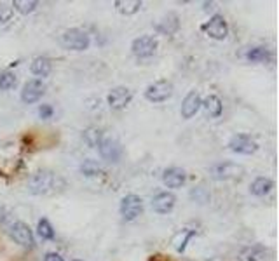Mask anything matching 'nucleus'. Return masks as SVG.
<instances>
[{
	"label": "nucleus",
	"mask_w": 279,
	"mask_h": 261,
	"mask_svg": "<svg viewBox=\"0 0 279 261\" xmlns=\"http://www.w3.org/2000/svg\"><path fill=\"white\" fill-rule=\"evenodd\" d=\"M133 54L138 56V58H150L157 51V40H155L152 35H141L136 38L131 45Z\"/></svg>",
	"instance_id": "nucleus-4"
},
{
	"label": "nucleus",
	"mask_w": 279,
	"mask_h": 261,
	"mask_svg": "<svg viewBox=\"0 0 279 261\" xmlns=\"http://www.w3.org/2000/svg\"><path fill=\"white\" fill-rule=\"evenodd\" d=\"M108 105L114 110H122L129 105V101L133 100V93L128 89V87H115L114 91H110L108 94Z\"/></svg>",
	"instance_id": "nucleus-12"
},
{
	"label": "nucleus",
	"mask_w": 279,
	"mask_h": 261,
	"mask_svg": "<svg viewBox=\"0 0 279 261\" xmlns=\"http://www.w3.org/2000/svg\"><path fill=\"white\" fill-rule=\"evenodd\" d=\"M98 148H100L101 157H103L107 162H114V164H115V162L121 160L122 148H121V144H119L115 139H112V137H103Z\"/></svg>",
	"instance_id": "nucleus-10"
},
{
	"label": "nucleus",
	"mask_w": 279,
	"mask_h": 261,
	"mask_svg": "<svg viewBox=\"0 0 279 261\" xmlns=\"http://www.w3.org/2000/svg\"><path fill=\"white\" fill-rule=\"evenodd\" d=\"M173 94V84L168 80H157V82L150 84L145 91V98L152 103H162Z\"/></svg>",
	"instance_id": "nucleus-3"
},
{
	"label": "nucleus",
	"mask_w": 279,
	"mask_h": 261,
	"mask_svg": "<svg viewBox=\"0 0 279 261\" xmlns=\"http://www.w3.org/2000/svg\"><path fill=\"white\" fill-rule=\"evenodd\" d=\"M37 230H38V235H40L42 239H49V241H51V239H54V230H52V227L49 225L47 220L38 221Z\"/></svg>",
	"instance_id": "nucleus-27"
},
{
	"label": "nucleus",
	"mask_w": 279,
	"mask_h": 261,
	"mask_svg": "<svg viewBox=\"0 0 279 261\" xmlns=\"http://www.w3.org/2000/svg\"><path fill=\"white\" fill-rule=\"evenodd\" d=\"M16 86V75L10 72H3L0 73V89L3 91H9Z\"/></svg>",
	"instance_id": "nucleus-26"
},
{
	"label": "nucleus",
	"mask_w": 279,
	"mask_h": 261,
	"mask_svg": "<svg viewBox=\"0 0 279 261\" xmlns=\"http://www.w3.org/2000/svg\"><path fill=\"white\" fill-rule=\"evenodd\" d=\"M44 261H63V258L59 255H56V253H47Z\"/></svg>",
	"instance_id": "nucleus-31"
},
{
	"label": "nucleus",
	"mask_w": 279,
	"mask_h": 261,
	"mask_svg": "<svg viewBox=\"0 0 279 261\" xmlns=\"http://www.w3.org/2000/svg\"><path fill=\"white\" fill-rule=\"evenodd\" d=\"M175 202H176V199L171 192H162L154 197L152 207H154V211H157L159 214H166L175 207Z\"/></svg>",
	"instance_id": "nucleus-14"
},
{
	"label": "nucleus",
	"mask_w": 279,
	"mask_h": 261,
	"mask_svg": "<svg viewBox=\"0 0 279 261\" xmlns=\"http://www.w3.org/2000/svg\"><path fill=\"white\" fill-rule=\"evenodd\" d=\"M229 146H231L232 151L243 155H252L259 150L257 141L252 136H248V134H238V136H234L231 139V143H229Z\"/></svg>",
	"instance_id": "nucleus-7"
},
{
	"label": "nucleus",
	"mask_w": 279,
	"mask_h": 261,
	"mask_svg": "<svg viewBox=\"0 0 279 261\" xmlns=\"http://www.w3.org/2000/svg\"><path fill=\"white\" fill-rule=\"evenodd\" d=\"M12 7L21 14H30V12H33L35 10L37 2H33V0H30V2H28V0H14Z\"/></svg>",
	"instance_id": "nucleus-25"
},
{
	"label": "nucleus",
	"mask_w": 279,
	"mask_h": 261,
	"mask_svg": "<svg viewBox=\"0 0 279 261\" xmlns=\"http://www.w3.org/2000/svg\"><path fill=\"white\" fill-rule=\"evenodd\" d=\"M61 44L66 49H72V51H84V49L89 47L91 38L80 28H70L61 35Z\"/></svg>",
	"instance_id": "nucleus-2"
},
{
	"label": "nucleus",
	"mask_w": 279,
	"mask_h": 261,
	"mask_svg": "<svg viewBox=\"0 0 279 261\" xmlns=\"http://www.w3.org/2000/svg\"><path fill=\"white\" fill-rule=\"evenodd\" d=\"M246 58H248L250 61H267V59L271 58V54L266 47H253L246 52Z\"/></svg>",
	"instance_id": "nucleus-23"
},
{
	"label": "nucleus",
	"mask_w": 279,
	"mask_h": 261,
	"mask_svg": "<svg viewBox=\"0 0 279 261\" xmlns=\"http://www.w3.org/2000/svg\"><path fill=\"white\" fill-rule=\"evenodd\" d=\"M80 171H82V174H86V176H98L101 172V165L98 164V162L87 158V160H84V164L80 165Z\"/></svg>",
	"instance_id": "nucleus-24"
},
{
	"label": "nucleus",
	"mask_w": 279,
	"mask_h": 261,
	"mask_svg": "<svg viewBox=\"0 0 279 261\" xmlns=\"http://www.w3.org/2000/svg\"><path fill=\"white\" fill-rule=\"evenodd\" d=\"M44 91H45V87H44V84H42V80L31 79L23 86V91H21V100L28 105L35 103V101H38L42 98Z\"/></svg>",
	"instance_id": "nucleus-11"
},
{
	"label": "nucleus",
	"mask_w": 279,
	"mask_h": 261,
	"mask_svg": "<svg viewBox=\"0 0 279 261\" xmlns=\"http://www.w3.org/2000/svg\"><path fill=\"white\" fill-rule=\"evenodd\" d=\"M115 7H117L119 12L126 14V16H129V14H135L140 10L141 7V2H138V0H117L115 2Z\"/></svg>",
	"instance_id": "nucleus-21"
},
{
	"label": "nucleus",
	"mask_w": 279,
	"mask_h": 261,
	"mask_svg": "<svg viewBox=\"0 0 279 261\" xmlns=\"http://www.w3.org/2000/svg\"><path fill=\"white\" fill-rule=\"evenodd\" d=\"M9 218H10V213L3 206H0V221L5 223V221H9Z\"/></svg>",
	"instance_id": "nucleus-30"
},
{
	"label": "nucleus",
	"mask_w": 279,
	"mask_h": 261,
	"mask_svg": "<svg viewBox=\"0 0 279 261\" xmlns=\"http://www.w3.org/2000/svg\"><path fill=\"white\" fill-rule=\"evenodd\" d=\"M63 188V181L49 171H38L28 181V190L35 195H47Z\"/></svg>",
	"instance_id": "nucleus-1"
},
{
	"label": "nucleus",
	"mask_w": 279,
	"mask_h": 261,
	"mask_svg": "<svg viewBox=\"0 0 279 261\" xmlns=\"http://www.w3.org/2000/svg\"><path fill=\"white\" fill-rule=\"evenodd\" d=\"M75 261H80V260H75Z\"/></svg>",
	"instance_id": "nucleus-32"
},
{
	"label": "nucleus",
	"mask_w": 279,
	"mask_h": 261,
	"mask_svg": "<svg viewBox=\"0 0 279 261\" xmlns=\"http://www.w3.org/2000/svg\"><path fill=\"white\" fill-rule=\"evenodd\" d=\"M10 235H12L14 241L19 246H23V248L31 249L35 246L33 234H31V230L28 228V225H24L23 221H16V223L10 227Z\"/></svg>",
	"instance_id": "nucleus-8"
},
{
	"label": "nucleus",
	"mask_w": 279,
	"mask_h": 261,
	"mask_svg": "<svg viewBox=\"0 0 279 261\" xmlns=\"http://www.w3.org/2000/svg\"><path fill=\"white\" fill-rule=\"evenodd\" d=\"M31 73L37 77H47L51 73V61L44 56H38L31 61Z\"/></svg>",
	"instance_id": "nucleus-17"
},
{
	"label": "nucleus",
	"mask_w": 279,
	"mask_h": 261,
	"mask_svg": "<svg viewBox=\"0 0 279 261\" xmlns=\"http://www.w3.org/2000/svg\"><path fill=\"white\" fill-rule=\"evenodd\" d=\"M201 103H203V100H201V94L197 93V91L189 93L185 100H183V103H182V117L183 119H192L194 115L199 112Z\"/></svg>",
	"instance_id": "nucleus-13"
},
{
	"label": "nucleus",
	"mask_w": 279,
	"mask_h": 261,
	"mask_svg": "<svg viewBox=\"0 0 279 261\" xmlns=\"http://www.w3.org/2000/svg\"><path fill=\"white\" fill-rule=\"evenodd\" d=\"M38 115H40V119H51L52 117V107L51 105H42V107L38 108Z\"/></svg>",
	"instance_id": "nucleus-29"
},
{
	"label": "nucleus",
	"mask_w": 279,
	"mask_h": 261,
	"mask_svg": "<svg viewBox=\"0 0 279 261\" xmlns=\"http://www.w3.org/2000/svg\"><path fill=\"white\" fill-rule=\"evenodd\" d=\"M273 186H274V183L271 181L269 178H257L255 181L252 183V193L253 195H257V197H264V195H267V193L273 190Z\"/></svg>",
	"instance_id": "nucleus-18"
},
{
	"label": "nucleus",
	"mask_w": 279,
	"mask_h": 261,
	"mask_svg": "<svg viewBox=\"0 0 279 261\" xmlns=\"http://www.w3.org/2000/svg\"><path fill=\"white\" fill-rule=\"evenodd\" d=\"M201 107H204L206 115H210V117H220V114H222V101H220V98L215 96V94H210V96H208L206 100L201 103Z\"/></svg>",
	"instance_id": "nucleus-16"
},
{
	"label": "nucleus",
	"mask_w": 279,
	"mask_h": 261,
	"mask_svg": "<svg viewBox=\"0 0 279 261\" xmlns=\"http://www.w3.org/2000/svg\"><path fill=\"white\" fill-rule=\"evenodd\" d=\"M267 251L262 246H252V248H246L241 253V261H262L266 258Z\"/></svg>",
	"instance_id": "nucleus-19"
},
{
	"label": "nucleus",
	"mask_w": 279,
	"mask_h": 261,
	"mask_svg": "<svg viewBox=\"0 0 279 261\" xmlns=\"http://www.w3.org/2000/svg\"><path fill=\"white\" fill-rule=\"evenodd\" d=\"M143 211V202L138 195H126L121 202V214L126 221H133Z\"/></svg>",
	"instance_id": "nucleus-5"
},
{
	"label": "nucleus",
	"mask_w": 279,
	"mask_h": 261,
	"mask_svg": "<svg viewBox=\"0 0 279 261\" xmlns=\"http://www.w3.org/2000/svg\"><path fill=\"white\" fill-rule=\"evenodd\" d=\"M10 19H12V9L5 3H0V24H7Z\"/></svg>",
	"instance_id": "nucleus-28"
},
{
	"label": "nucleus",
	"mask_w": 279,
	"mask_h": 261,
	"mask_svg": "<svg viewBox=\"0 0 279 261\" xmlns=\"http://www.w3.org/2000/svg\"><path fill=\"white\" fill-rule=\"evenodd\" d=\"M101 139H103V132H101L100 129H96V128H91V129H87L86 132H84V141H86V143L89 144L91 148L100 146Z\"/></svg>",
	"instance_id": "nucleus-22"
},
{
	"label": "nucleus",
	"mask_w": 279,
	"mask_h": 261,
	"mask_svg": "<svg viewBox=\"0 0 279 261\" xmlns=\"http://www.w3.org/2000/svg\"><path fill=\"white\" fill-rule=\"evenodd\" d=\"M157 30L161 31V33H164V35L175 33V31L178 30V17H176L175 14H169L168 17H164L162 21H159Z\"/></svg>",
	"instance_id": "nucleus-20"
},
{
	"label": "nucleus",
	"mask_w": 279,
	"mask_h": 261,
	"mask_svg": "<svg viewBox=\"0 0 279 261\" xmlns=\"http://www.w3.org/2000/svg\"><path fill=\"white\" fill-rule=\"evenodd\" d=\"M203 30L206 31V35H210L211 38H215V40H224L229 33L227 21H225L224 16H220V14H215V16L204 24Z\"/></svg>",
	"instance_id": "nucleus-6"
},
{
	"label": "nucleus",
	"mask_w": 279,
	"mask_h": 261,
	"mask_svg": "<svg viewBox=\"0 0 279 261\" xmlns=\"http://www.w3.org/2000/svg\"><path fill=\"white\" fill-rule=\"evenodd\" d=\"M215 179H238L245 174V169L238 164H232V162H224V164H218L211 169Z\"/></svg>",
	"instance_id": "nucleus-9"
},
{
	"label": "nucleus",
	"mask_w": 279,
	"mask_h": 261,
	"mask_svg": "<svg viewBox=\"0 0 279 261\" xmlns=\"http://www.w3.org/2000/svg\"><path fill=\"white\" fill-rule=\"evenodd\" d=\"M187 176H185V171L180 167H169L164 171V174H162V181H164L166 186H169V188H178V186H182L183 183H185Z\"/></svg>",
	"instance_id": "nucleus-15"
}]
</instances>
